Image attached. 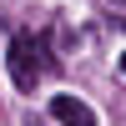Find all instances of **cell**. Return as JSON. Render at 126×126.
I'll list each match as a JSON object with an SVG mask.
<instances>
[{
	"instance_id": "obj_1",
	"label": "cell",
	"mask_w": 126,
	"mask_h": 126,
	"mask_svg": "<svg viewBox=\"0 0 126 126\" xmlns=\"http://www.w3.org/2000/svg\"><path fill=\"white\" fill-rule=\"evenodd\" d=\"M40 46H35V35H30V30H20L15 40H10V76H15V86L20 91H35V81H40Z\"/></svg>"
},
{
	"instance_id": "obj_2",
	"label": "cell",
	"mask_w": 126,
	"mask_h": 126,
	"mask_svg": "<svg viewBox=\"0 0 126 126\" xmlns=\"http://www.w3.org/2000/svg\"><path fill=\"white\" fill-rule=\"evenodd\" d=\"M50 116H56L61 126H96V111H91L81 96H50Z\"/></svg>"
},
{
	"instance_id": "obj_3",
	"label": "cell",
	"mask_w": 126,
	"mask_h": 126,
	"mask_svg": "<svg viewBox=\"0 0 126 126\" xmlns=\"http://www.w3.org/2000/svg\"><path fill=\"white\" fill-rule=\"evenodd\" d=\"M121 76H126V50H121Z\"/></svg>"
},
{
	"instance_id": "obj_4",
	"label": "cell",
	"mask_w": 126,
	"mask_h": 126,
	"mask_svg": "<svg viewBox=\"0 0 126 126\" xmlns=\"http://www.w3.org/2000/svg\"><path fill=\"white\" fill-rule=\"evenodd\" d=\"M30 126H35V121H30Z\"/></svg>"
}]
</instances>
